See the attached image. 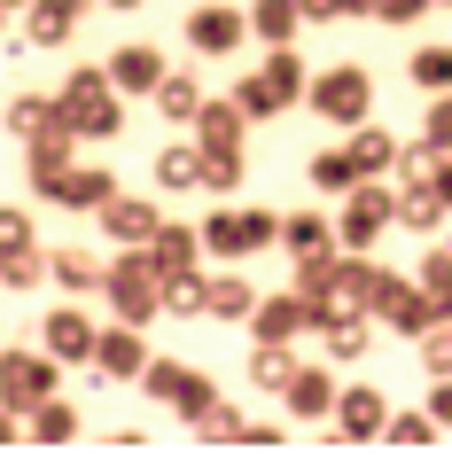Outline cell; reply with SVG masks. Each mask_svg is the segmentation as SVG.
<instances>
[{"label":"cell","instance_id":"cell-1","mask_svg":"<svg viewBox=\"0 0 452 460\" xmlns=\"http://www.w3.org/2000/svg\"><path fill=\"white\" fill-rule=\"evenodd\" d=\"M320 110H328V118H359V110H367V71L320 78Z\"/></svg>","mask_w":452,"mask_h":460},{"label":"cell","instance_id":"cell-2","mask_svg":"<svg viewBox=\"0 0 452 460\" xmlns=\"http://www.w3.org/2000/svg\"><path fill=\"white\" fill-rule=\"evenodd\" d=\"M235 40H242V16H226V8L195 16V48H235Z\"/></svg>","mask_w":452,"mask_h":460},{"label":"cell","instance_id":"cell-3","mask_svg":"<svg viewBox=\"0 0 452 460\" xmlns=\"http://www.w3.org/2000/svg\"><path fill=\"white\" fill-rule=\"evenodd\" d=\"M258 31L288 40V31H297V0H265V8H258Z\"/></svg>","mask_w":452,"mask_h":460},{"label":"cell","instance_id":"cell-4","mask_svg":"<svg viewBox=\"0 0 452 460\" xmlns=\"http://www.w3.org/2000/svg\"><path fill=\"white\" fill-rule=\"evenodd\" d=\"M343 421H351V429H375V390H351V406H343Z\"/></svg>","mask_w":452,"mask_h":460},{"label":"cell","instance_id":"cell-5","mask_svg":"<svg viewBox=\"0 0 452 460\" xmlns=\"http://www.w3.org/2000/svg\"><path fill=\"white\" fill-rule=\"evenodd\" d=\"M156 94H164V110H180V118H188V110H195V94H188V78H164V86H156Z\"/></svg>","mask_w":452,"mask_h":460},{"label":"cell","instance_id":"cell-6","mask_svg":"<svg viewBox=\"0 0 452 460\" xmlns=\"http://www.w3.org/2000/svg\"><path fill=\"white\" fill-rule=\"evenodd\" d=\"M429 359H437V367H452V336H437V343H429Z\"/></svg>","mask_w":452,"mask_h":460},{"label":"cell","instance_id":"cell-7","mask_svg":"<svg viewBox=\"0 0 452 460\" xmlns=\"http://www.w3.org/2000/svg\"><path fill=\"white\" fill-rule=\"evenodd\" d=\"M445 188H452V172H445Z\"/></svg>","mask_w":452,"mask_h":460}]
</instances>
